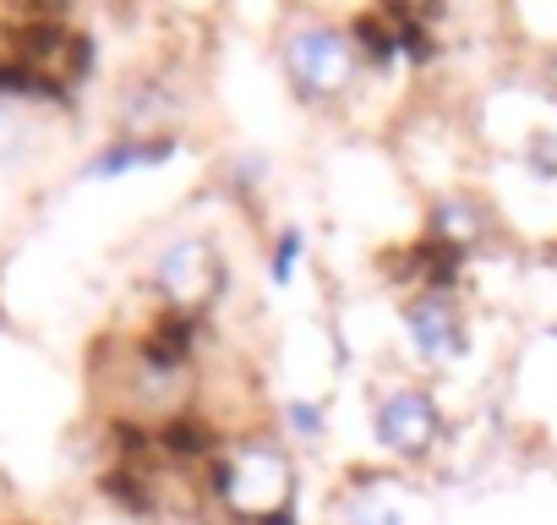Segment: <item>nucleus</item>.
Returning <instances> with one entry per match:
<instances>
[{
    "instance_id": "1",
    "label": "nucleus",
    "mask_w": 557,
    "mask_h": 525,
    "mask_svg": "<svg viewBox=\"0 0 557 525\" xmlns=\"http://www.w3.org/2000/svg\"><path fill=\"white\" fill-rule=\"evenodd\" d=\"M285 72L307 99H334L356 77V45L334 23H301L285 39Z\"/></svg>"
},
{
    "instance_id": "2",
    "label": "nucleus",
    "mask_w": 557,
    "mask_h": 525,
    "mask_svg": "<svg viewBox=\"0 0 557 525\" xmlns=\"http://www.w3.org/2000/svg\"><path fill=\"white\" fill-rule=\"evenodd\" d=\"M372 432L388 454L399 460H421L437 432H443V416H437V400L426 389H388L377 400V416H372Z\"/></svg>"
},
{
    "instance_id": "3",
    "label": "nucleus",
    "mask_w": 557,
    "mask_h": 525,
    "mask_svg": "<svg viewBox=\"0 0 557 525\" xmlns=\"http://www.w3.org/2000/svg\"><path fill=\"white\" fill-rule=\"evenodd\" d=\"M224 498L240 514H273V509H285V498H290V460L278 454V449H268V443H246L230 460Z\"/></svg>"
},
{
    "instance_id": "4",
    "label": "nucleus",
    "mask_w": 557,
    "mask_h": 525,
    "mask_svg": "<svg viewBox=\"0 0 557 525\" xmlns=\"http://www.w3.org/2000/svg\"><path fill=\"white\" fill-rule=\"evenodd\" d=\"M405 334H410V345H416V356H421L426 367H448V362H459V356L470 351V334H465L459 313H454L443 296H421V302L405 313Z\"/></svg>"
},
{
    "instance_id": "5",
    "label": "nucleus",
    "mask_w": 557,
    "mask_h": 525,
    "mask_svg": "<svg viewBox=\"0 0 557 525\" xmlns=\"http://www.w3.org/2000/svg\"><path fill=\"white\" fill-rule=\"evenodd\" d=\"M153 274H159V291L170 302L191 307V302H202L213 291V252L202 241H191V235L186 241H170L159 252V262H153Z\"/></svg>"
},
{
    "instance_id": "6",
    "label": "nucleus",
    "mask_w": 557,
    "mask_h": 525,
    "mask_svg": "<svg viewBox=\"0 0 557 525\" xmlns=\"http://www.w3.org/2000/svg\"><path fill=\"white\" fill-rule=\"evenodd\" d=\"M345 525H405V520H399V509L383 503V498H356L350 514H345Z\"/></svg>"
},
{
    "instance_id": "7",
    "label": "nucleus",
    "mask_w": 557,
    "mask_h": 525,
    "mask_svg": "<svg viewBox=\"0 0 557 525\" xmlns=\"http://www.w3.org/2000/svg\"><path fill=\"white\" fill-rule=\"evenodd\" d=\"M437 230H448L454 241H470L475 235V208L470 203H443L437 208Z\"/></svg>"
},
{
    "instance_id": "8",
    "label": "nucleus",
    "mask_w": 557,
    "mask_h": 525,
    "mask_svg": "<svg viewBox=\"0 0 557 525\" xmlns=\"http://www.w3.org/2000/svg\"><path fill=\"white\" fill-rule=\"evenodd\" d=\"M296 252H301V235H296V230H290V235H285V241H278V269H273V274H278V280H290V262H296Z\"/></svg>"
},
{
    "instance_id": "9",
    "label": "nucleus",
    "mask_w": 557,
    "mask_h": 525,
    "mask_svg": "<svg viewBox=\"0 0 557 525\" xmlns=\"http://www.w3.org/2000/svg\"><path fill=\"white\" fill-rule=\"evenodd\" d=\"M290 422H296V432H318V427H323V416L307 411V405H290Z\"/></svg>"
}]
</instances>
